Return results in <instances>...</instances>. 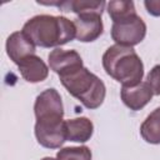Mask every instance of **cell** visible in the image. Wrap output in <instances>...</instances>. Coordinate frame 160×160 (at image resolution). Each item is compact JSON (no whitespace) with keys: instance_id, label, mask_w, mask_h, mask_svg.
<instances>
[{"instance_id":"1","label":"cell","mask_w":160,"mask_h":160,"mask_svg":"<svg viewBox=\"0 0 160 160\" xmlns=\"http://www.w3.org/2000/svg\"><path fill=\"white\" fill-rule=\"evenodd\" d=\"M36 46L55 48L65 45L76 36L74 21L65 16L36 15L29 19L21 30Z\"/></svg>"},{"instance_id":"2","label":"cell","mask_w":160,"mask_h":160,"mask_svg":"<svg viewBox=\"0 0 160 160\" xmlns=\"http://www.w3.org/2000/svg\"><path fill=\"white\" fill-rule=\"evenodd\" d=\"M105 72L122 86H135L142 81L144 64L130 46L112 45L102 55Z\"/></svg>"},{"instance_id":"3","label":"cell","mask_w":160,"mask_h":160,"mask_svg":"<svg viewBox=\"0 0 160 160\" xmlns=\"http://www.w3.org/2000/svg\"><path fill=\"white\" fill-rule=\"evenodd\" d=\"M59 78L68 92L86 109H98L104 102L106 95L105 84L85 66H80Z\"/></svg>"},{"instance_id":"4","label":"cell","mask_w":160,"mask_h":160,"mask_svg":"<svg viewBox=\"0 0 160 160\" xmlns=\"http://www.w3.org/2000/svg\"><path fill=\"white\" fill-rule=\"evenodd\" d=\"M64 115L49 114L36 118L35 136L38 142L46 149H59L66 141Z\"/></svg>"},{"instance_id":"5","label":"cell","mask_w":160,"mask_h":160,"mask_svg":"<svg viewBox=\"0 0 160 160\" xmlns=\"http://www.w3.org/2000/svg\"><path fill=\"white\" fill-rule=\"evenodd\" d=\"M146 35V24L135 12L112 22L111 38L118 45L135 46L140 44Z\"/></svg>"},{"instance_id":"6","label":"cell","mask_w":160,"mask_h":160,"mask_svg":"<svg viewBox=\"0 0 160 160\" xmlns=\"http://www.w3.org/2000/svg\"><path fill=\"white\" fill-rule=\"evenodd\" d=\"M74 25L76 29L75 39L81 42H91L95 41L104 30L101 14L88 12L80 14L74 19Z\"/></svg>"},{"instance_id":"7","label":"cell","mask_w":160,"mask_h":160,"mask_svg":"<svg viewBox=\"0 0 160 160\" xmlns=\"http://www.w3.org/2000/svg\"><path fill=\"white\" fill-rule=\"evenodd\" d=\"M48 59H49L50 69L54 72H56L59 76L68 74L80 66H84L81 56L75 50H64L56 48L50 51Z\"/></svg>"},{"instance_id":"8","label":"cell","mask_w":160,"mask_h":160,"mask_svg":"<svg viewBox=\"0 0 160 160\" xmlns=\"http://www.w3.org/2000/svg\"><path fill=\"white\" fill-rule=\"evenodd\" d=\"M35 51L36 45L22 31H15L10 34L6 40V54L16 65L25 58L34 55Z\"/></svg>"},{"instance_id":"9","label":"cell","mask_w":160,"mask_h":160,"mask_svg":"<svg viewBox=\"0 0 160 160\" xmlns=\"http://www.w3.org/2000/svg\"><path fill=\"white\" fill-rule=\"evenodd\" d=\"M152 91L146 81H141L135 86H122L120 90V96L122 102L134 111L142 109L148 105L152 98Z\"/></svg>"},{"instance_id":"10","label":"cell","mask_w":160,"mask_h":160,"mask_svg":"<svg viewBox=\"0 0 160 160\" xmlns=\"http://www.w3.org/2000/svg\"><path fill=\"white\" fill-rule=\"evenodd\" d=\"M35 118L48 115V114H61L64 115V106L61 96L56 89H46L36 96L34 104Z\"/></svg>"},{"instance_id":"11","label":"cell","mask_w":160,"mask_h":160,"mask_svg":"<svg viewBox=\"0 0 160 160\" xmlns=\"http://www.w3.org/2000/svg\"><path fill=\"white\" fill-rule=\"evenodd\" d=\"M18 69L24 80L28 82L44 81L49 75V68L36 54L30 55L18 64Z\"/></svg>"},{"instance_id":"12","label":"cell","mask_w":160,"mask_h":160,"mask_svg":"<svg viewBox=\"0 0 160 160\" xmlns=\"http://www.w3.org/2000/svg\"><path fill=\"white\" fill-rule=\"evenodd\" d=\"M66 140L76 142H86L90 140L94 132V125L91 120L85 116L65 120Z\"/></svg>"},{"instance_id":"13","label":"cell","mask_w":160,"mask_h":160,"mask_svg":"<svg viewBox=\"0 0 160 160\" xmlns=\"http://www.w3.org/2000/svg\"><path fill=\"white\" fill-rule=\"evenodd\" d=\"M44 5H56L64 11H72L78 15L88 14V12H96L102 14L105 8V1H84V0H70V1H61V2H39Z\"/></svg>"},{"instance_id":"14","label":"cell","mask_w":160,"mask_h":160,"mask_svg":"<svg viewBox=\"0 0 160 160\" xmlns=\"http://www.w3.org/2000/svg\"><path fill=\"white\" fill-rule=\"evenodd\" d=\"M140 135L149 144H160V108H156L142 121Z\"/></svg>"},{"instance_id":"15","label":"cell","mask_w":160,"mask_h":160,"mask_svg":"<svg viewBox=\"0 0 160 160\" xmlns=\"http://www.w3.org/2000/svg\"><path fill=\"white\" fill-rule=\"evenodd\" d=\"M135 5L132 1H122V0H116V1H109L108 2V14L111 18L112 22L118 21L125 16H129L131 14H135Z\"/></svg>"},{"instance_id":"16","label":"cell","mask_w":160,"mask_h":160,"mask_svg":"<svg viewBox=\"0 0 160 160\" xmlns=\"http://www.w3.org/2000/svg\"><path fill=\"white\" fill-rule=\"evenodd\" d=\"M92 154L88 146H69L58 151V160H91Z\"/></svg>"},{"instance_id":"17","label":"cell","mask_w":160,"mask_h":160,"mask_svg":"<svg viewBox=\"0 0 160 160\" xmlns=\"http://www.w3.org/2000/svg\"><path fill=\"white\" fill-rule=\"evenodd\" d=\"M146 82L149 84L154 95H160V65H155L146 76Z\"/></svg>"},{"instance_id":"18","label":"cell","mask_w":160,"mask_h":160,"mask_svg":"<svg viewBox=\"0 0 160 160\" xmlns=\"http://www.w3.org/2000/svg\"><path fill=\"white\" fill-rule=\"evenodd\" d=\"M144 5L148 12L152 16H160V0H146Z\"/></svg>"},{"instance_id":"19","label":"cell","mask_w":160,"mask_h":160,"mask_svg":"<svg viewBox=\"0 0 160 160\" xmlns=\"http://www.w3.org/2000/svg\"><path fill=\"white\" fill-rule=\"evenodd\" d=\"M41 160H58V159H54V158H50V156H46V158H42Z\"/></svg>"}]
</instances>
